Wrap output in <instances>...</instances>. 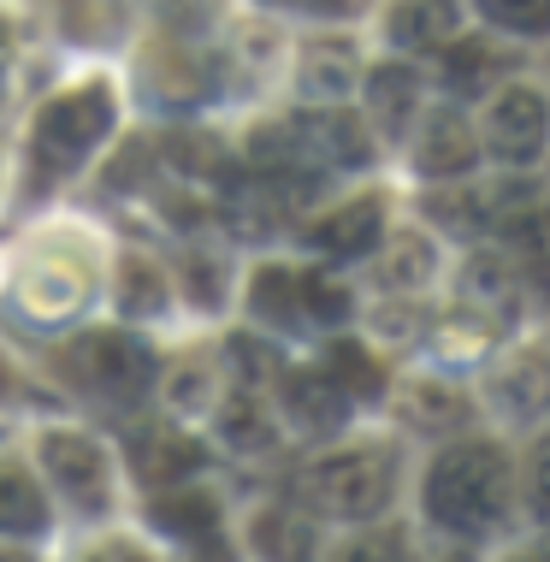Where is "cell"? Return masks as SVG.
Here are the masks:
<instances>
[{
  "mask_svg": "<svg viewBox=\"0 0 550 562\" xmlns=\"http://www.w3.org/2000/svg\"><path fill=\"white\" fill-rule=\"evenodd\" d=\"M296 83H302V95H314V101H344L349 95V83H356V48L349 42H308L296 59Z\"/></svg>",
  "mask_w": 550,
  "mask_h": 562,
  "instance_id": "12",
  "label": "cell"
},
{
  "mask_svg": "<svg viewBox=\"0 0 550 562\" xmlns=\"http://www.w3.org/2000/svg\"><path fill=\"white\" fill-rule=\"evenodd\" d=\"M284 415L296 420L302 432H332V427H344V415H349V391L326 368L284 373Z\"/></svg>",
  "mask_w": 550,
  "mask_h": 562,
  "instance_id": "7",
  "label": "cell"
},
{
  "mask_svg": "<svg viewBox=\"0 0 550 562\" xmlns=\"http://www.w3.org/2000/svg\"><path fill=\"white\" fill-rule=\"evenodd\" d=\"M0 48H7V19H0Z\"/></svg>",
  "mask_w": 550,
  "mask_h": 562,
  "instance_id": "41",
  "label": "cell"
},
{
  "mask_svg": "<svg viewBox=\"0 0 550 562\" xmlns=\"http://www.w3.org/2000/svg\"><path fill=\"white\" fill-rule=\"evenodd\" d=\"M131 468H136V480H148V485H183L202 468V445H190V438H178V432H136L131 438Z\"/></svg>",
  "mask_w": 550,
  "mask_h": 562,
  "instance_id": "9",
  "label": "cell"
},
{
  "mask_svg": "<svg viewBox=\"0 0 550 562\" xmlns=\"http://www.w3.org/2000/svg\"><path fill=\"white\" fill-rule=\"evenodd\" d=\"M66 368L78 373L83 391L113 397V403H131L155 385V356L136 338H125V331H83V338L66 349Z\"/></svg>",
  "mask_w": 550,
  "mask_h": 562,
  "instance_id": "4",
  "label": "cell"
},
{
  "mask_svg": "<svg viewBox=\"0 0 550 562\" xmlns=\"http://www.w3.org/2000/svg\"><path fill=\"white\" fill-rule=\"evenodd\" d=\"M183 272H190V296L202 302V308H220L225 261H202V255H190V261H183Z\"/></svg>",
  "mask_w": 550,
  "mask_h": 562,
  "instance_id": "30",
  "label": "cell"
},
{
  "mask_svg": "<svg viewBox=\"0 0 550 562\" xmlns=\"http://www.w3.org/2000/svg\"><path fill=\"white\" fill-rule=\"evenodd\" d=\"M379 279H385L391 291H415V284H426V279H433V243H420L415 232H403V237L391 243Z\"/></svg>",
  "mask_w": 550,
  "mask_h": 562,
  "instance_id": "25",
  "label": "cell"
},
{
  "mask_svg": "<svg viewBox=\"0 0 550 562\" xmlns=\"http://www.w3.org/2000/svg\"><path fill=\"white\" fill-rule=\"evenodd\" d=\"M403 415L415 420L426 432H445V427H462L468 420V403L456 385H438V379H415V385L403 391Z\"/></svg>",
  "mask_w": 550,
  "mask_h": 562,
  "instance_id": "20",
  "label": "cell"
},
{
  "mask_svg": "<svg viewBox=\"0 0 550 562\" xmlns=\"http://www.w3.org/2000/svg\"><path fill=\"white\" fill-rule=\"evenodd\" d=\"M545 136H550L545 95H539V89H527V83H509L492 101V119H485V143H492V155L532 160V155H545Z\"/></svg>",
  "mask_w": 550,
  "mask_h": 562,
  "instance_id": "6",
  "label": "cell"
},
{
  "mask_svg": "<svg viewBox=\"0 0 550 562\" xmlns=\"http://www.w3.org/2000/svg\"><path fill=\"white\" fill-rule=\"evenodd\" d=\"M509 249L521 255L539 279H550V207H527L521 220H509Z\"/></svg>",
  "mask_w": 550,
  "mask_h": 562,
  "instance_id": "27",
  "label": "cell"
},
{
  "mask_svg": "<svg viewBox=\"0 0 550 562\" xmlns=\"http://www.w3.org/2000/svg\"><path fill=\"white\" fill-rule=\"evenodd\" d=\"M106 131H113V95H106L101 83H83V89L54 95L48 108L36 113V131H30V148H36L42 178L71 172Z\"/></svg>",
  "mask_w": 550,
  "mask_h": 562,
  "instance_id": "2",
  "label": "cell"
},
{
  "mask_svg": "<svg viewBox=\"0 0 550 562\" xmlns=\"http://www.w3.org/2000/svg\"><path fill=\"white\" fill-rule=\"evenodd\" d=\"M450 562H473V557H450Z\"/></svg>",
  "mask_w": 550,
  "mask_h": 562,
  "instance_id": "42",
  "label": "cell"
},
{
  "mask_svg": "<svg viewBox=\"0 0 550 562\" xmlns=\"http://www.w3.org/2000/svg\"><path fill=\"white\" fill-rule=\"evenodd\" d=\"M497 78V54L485 42H456L445 54V89L450 95H485Z\"/></svg>",
  "mask_w": 550,
  "mask_h": 562,
  "instance_id": "23",
  "label": "cell"
},
{
  "mask_svg": "<svg viewBox=\"0 0 550 562\" xmlns=\"http://www.w3.org/2000/svg\"><path fill=\"white\" fill-rule=\"evenodd\" d=\"M468 291L473 296H509V272H503L497 261H473L468 267Z\"/></svg>",
  "mask_w": 550,
  "mask_h": 562,
  "instance_id": "33",
  "label": "cell"
},
{
  "mask_svg": "<svg viewBox=\"0 0 550 562\" xmlns=\"http://www.w3.org/2000/svg\"><path fill=\"white\" fill-rule=\"evenodd\" d=\"M367 101H373L379 131L396 136L408 119H415V108H420V78H415V66H379L373 78H367Z\"/></svg>",
  "mask_w": 550,
  "mask_h": 562,
  "instance_id": "17",
  "label": "cell"
},
{
  "mask_svg": "<svg viewBox=\"0 0 550 562\" xmlns=\"http://www.w3.org/2000/svg\"><path fill=\"white\" fill-rule=\"evenodd\" d=\"M232 356H237L243 373H279V356H272L267 344H255L249 331H237V338H232Z\"/></svg>",
  "mask_w": 550,
  "mask_h": 562,
  "instance_id": "31",
  "label": "cell"
},
{
  "mask_svg": "<svg viewBox=\"0 0 550 562\" xmlns=\"http://www.w3.org/2000/svg\"><path fill=\"white\" fill-rule=\"evenodd\" d=\"M296 131L308 136L314 160H332V166H367V160H373L361 119H349V113H338V108H319V113H308V119H296Z\"/></svg>",
  "mask_w": 550,
  "mask_h": 562,
  "instance_id": "11",
  "label": "cell"
},
{
  "mask_svg": "<svg viewBox=\"0 0 550 562\" xmlns=\"http://www.w3.org/2000/svg\"><path fill=\"white\" fill-rule=\"evenodd\" d=\"M89 562H148V557L136 551V544H125V539H113V544H101V551L89 557Z\"/></svg>",
  "mask_w": 550,
  "mask_h": 562,
  "instance_id": "36",
  "label": "cell"
},
{
  "mask_svg": "<svg viewBox=\"0 0 550 562\" xmlns=\"http://www.w3.org/2000/svg\"><path fill=\"white\" fill-rule=\"evenodd\" d=\"M220 432L232 450H272L279 445V432H272V420L255 408V397H232L220 408Z\"/></svg>",
  "mask_w": 550,
  "mask_h": 562,
  "instance_id": "24",
  "label": "cell"
},
{
  "mask_svg": "<svg viewBox=\"0 0 550 562\" xmlns=\"http://www.w3.org/2000/svg\"><path fill=\"white\" fill-rule=\"evenodd\" d=\"M42 462H48V480L66 492L71 509L101 515L106 504H113L106 456H101V445H89L83 432H48V438H42Z\"/></svg>",
  "mask_w": 550,
  "mask_h": 562,
  "instance_id": "5",
  "label": "cell"
},
{
  "mask_svg": "<svg viewBox=\"0 0 550 562\" xmlns=\"http://www.w3.org/2000/svg\"><path fill=\"white\" fill-rule=\"evenodd\" d=\"M172 403H178V408H202V403H207L202 368H178V373H172Z\"/></svg>",
  "mask_w": 550,
  "mask_h": 562,
  "instance_id": "34",
  "label": "cell"
},
{
  "mask_svg": "<svg viewBox=\"0 0 550 562\" xmlns=\"http://www.w3.org/2000/svg\"><path fill=\"white\" fill-rule=\"evenodd\" d=\"M119 308L125 314H160L166 308V279L148 261H125L119 267Z\"/></svg>",
  "mask_w": 550,
  "mask_h": 562,
  "instance_id": "26",
  "label": "cell"
},
{
  "mask_svg": "<svg viewBox=\"0 0 550 562\" xmlns=\"http://www.w3.org/2000/svg\"><path fill=\"white\" fill-rule=\"evenodd\" d=\"M344 562H408V551H403V539H396V533H379V539H361Z\"/></svg>",
  "mask_w": 550,
  "mask_h": 562,
  "instance_id": "32",
  "label": "cell"
},
{
  "mask_svg": "<svg viewBox=\"0 0 550 562\" xmlns=\"http://www.w3.org/2000/svg\"><path fill=\"white\" fill-rule=\"evenodd\" d=\"M160 533H172L183 544L195 539H220V497L202 492V485H160V497L148 504Z\"/></svg>",
  "mask_w": 550,
  "mask_h": 562,
  "instance_id": "8",
  "label": "cell"
},
{
  "mask_svg": "<svg viewBox=\"0 0 550 562\" xmlns=\"http://www.w3.org/2000/svg\"><path fill=\"white\" fill-rule=\"evenodd\" d=\"M284 7H308V12H356V0H284Z\"/></svg>",
  "mask_w": 550,
  "mask_h": 562,
  "instance_id": "38",
  "label": "cell"
},
{
  "mask_svg": "<svg viewBox=\"0 0 550 562\" xmlns=\"http://www.w3.org/2000/svg\"><path fill=\"white\" fill-rule=\"evenodd\" d=\"M326 373L338 379V385H344L356 403H373L379 391H385V373H379V361L367 356L356 338H338V344L326 349Z\"/></svg>",
  "mask_w": 550,
  "mask_h": 562,
  "instance_id": "21",
  "label": "cell"
},
{
  "mask_svg": "<svg viewBox=\"0 0 550 562\" xmlns=\"http://www.w3.org/2000/svg\"><path fill=\"white\" fill-rule=\"evenodd\" d=\"M314 243L326 255H367L373 243H385V207L373 202V195H361V202H349V207H338V214H326L314 225Z\"/></svg>",
  "mask_w": 550,
  "mask_h": 562,
  "instance_id": "10",
  "label": "cell"
},
{
  "mask_svg": "<svg viewBox=\"0 0 550 562\" xmlns=\"http://www.w3.org/2000/svg\"><path fill=\"white\" fill-rule=\"evenodd\" d=\"M249 544L261 562H314V527L296 509L272 504L249 521Z\"/></svg>",
  "mask_w": 550,
  "mask_h": 562,
  "instance_id": "13",
  "label": "cell"
},
{
  "mask_svg": "<svg viewBox=\"0 0 550 562\" xmlns=\"http://www.w3.org/2000/svg\"><path fill=\"white\" fill-rule=\"evenodd\" d=\"M296 279H302V308H308V321L338 326L349 314V291L338 279H326V272H296Z\"/></svg>",
  "mask_w": 550,
  "mask_h": 562,
  "instance_id": "28",
  "label": "cell"
},
{
  "mask_svg": "<svg viewBox=\"0 0 550 562\" xmlns=\"http://www.w3.org/2000/svg\"><path fill=\"white\" fill-rule=\"evenodd\" d=\"M7 391H12V373H7V361H0V397H7Z\"/></svg>",
  "mask_w": 550,
  "mask_h": 562,
  "instance_id": "39",
  "label": "cell"
},
{
  "mask_svg": "<svg viewBox=\"0 0 550 562\" xmlns=\"http://www.w3.org/2000/svg\"><path fill=\"white\" fill-rule=\"evenodd\" d=\"M509 509V462L492 445H450L426 468V515L445 533H492Z\"/></svg>",
  "mask_w": 550,
  "mask_h": 562,
  "instance_id": "1",
  "label": "cell"
},
{
  "mask_svg": "<svg viewBox=\"0 0 550 562\" xmlns=\"http://www.w3.org/2000/svg\"><path fill=\"white\" fill-rule=\"evenodd\" d=\"M532 509L550 521V445L539 450V462H532Z\"/></svg>",
  "mask_w": 550,
  "mask_h": 562,
  "instance_id": "35",
  "label": "cell"
},
{
  "mask_svg": "<svg viewBox=\"0 0 550 562\" xmlns=\"http://www.w3.org/2000/svg\"><path fill=\"white\" fill-rule=\"evenodd\" d=\"M420 172L426 178H456V172H468L473 160H480V148H473V131L462 125L456 113H438L433 125L420 131Z\"/></svg>",
  "mask_w": 550,
  "mask_h": 562,
  "instance_id": "14",
  "label": "cell"
},
{
  "mask_svg": "<svg viewBox=\"0 0 550 562\" xmlns=\"http://www.w3.org/2000/svg\"><path fill=\"white\" fill-rule=\"evenodd\" d=\"M391 456L385 450H344V456H326L302 474V492H308L314 509L338 515V521H367V515L385 509L391 497Z\"/></svg>",
  "mask_w": 550,
  "mask_h": 562,
  "instance_id": "3",
  "label": "cell"
},
{
  "mask_svg": "<svg viewBox=\"0 0 550 562\" xmlns=\"http://www.w3.org/2000/svg\"><path fill=\"white\" fill-rule=\"evenodd\" d=\"M492 403L503 408V415H539V408H550V356H521L509 361L497 379H492Z\"/></svg>",
  "mask_w": 550,
  "mask_h": 562,
  "instance_id": "15",
  "label": "cell"
},
{
  "mask_svg": "<svg viewBox=\"0 0 550 562\" xmlns=\"http://www.w3.org/2000/svg\"><path fill=\"white\" fill-rule=\"evenodd\" d=\"M480 12L503 30H521V36H545L550 30V0H480Z\"/></svg>",
  "mask_w": 550,
  "mask_h": 562,
  "instance_id": "29",
  "label": "cell"
},
{
  "mask_svg": "<svg viewBox=\"0 0 550 562\" xmlns=\"http://www.w3.org/2000/svg\"><path fill=\"white\" fill-rule=\"evenodd\" d=\"M78 302H83V279L66 272V267H36L24 279V308L30 314H48L54 321V314H71Z\"/></svg>",
  "mask_w": 550,
  "mask_h": 562,
  "instance_id": "22",
  "label": "cell"
},
{
  "mask_svg": "<svg viewBox=\"0 0 550 562\" xmlns=\"http://www.w3.org/2000/svg\"><path fill=\"white\" fill-rule=\"evenodd\" d=\"M183 562H225V551H220V539H195Z\"/></svg>",
  "mask_w": 550,
  "mask_h": 562,
  "instance_id": "37",
  "label": "cell"
},
{
  "mask_svg": "<svg viewBox=\"0 0 550 562\" xmlns=\"http://www.w3.org/2000/svg\"><path fill=\"white\" fill-rule=\"evenodd\" d=\"M48 527V497L19 462H0V533H42Z\"/></svg>",
  "mask_w": 550,
  "mask_h": 562,
  "instance_id": "18",
  "label": "cell"
},
{
  "mask_svg": "<svg viewBox=\"0 0 550 562\" xmlns=\"http://www.w3.org/2000/svg\"><path fill=\"white\" fill-rule=\"evenodd\" d=\"M445 36H456V0H403L391 12L396 48H445Z\"/></svg>",
  "mask_w": 550,
  "mask_h": 562,
  "instance_id": "16",
  "label": "cell"
},
{
  "mask_svg": "<svg viewBox=\"0 0 550 562\" xmlns=\"http://www.w3.org/2000/svg\"><path fill=\"white\" fill-rule=\"evenodd\" d=\"M249 308L261 314V321L272 326H296V321H308V308H302V279L290 267H261L255 272V284H249Z\"/></svg>",
  "mask_w": 550,
  "mask_h": 562,
  "instance_id": "19",
  "label": "cell"
},
{
  "mask_svg": "<svg viewBox=\"0 0 550 562\" xmlns=\"http://www.w3.org/2000/svg\"><path fill=\"white\" fill-rule=\"evenodd\" d=\"M0 562H30V557H19V551H0Z\"/></svg>",
  "mask_w": 550,
  "mask_h": 562,
  "instance_id": "40",
  "label": "cell"
}]
</instances>
